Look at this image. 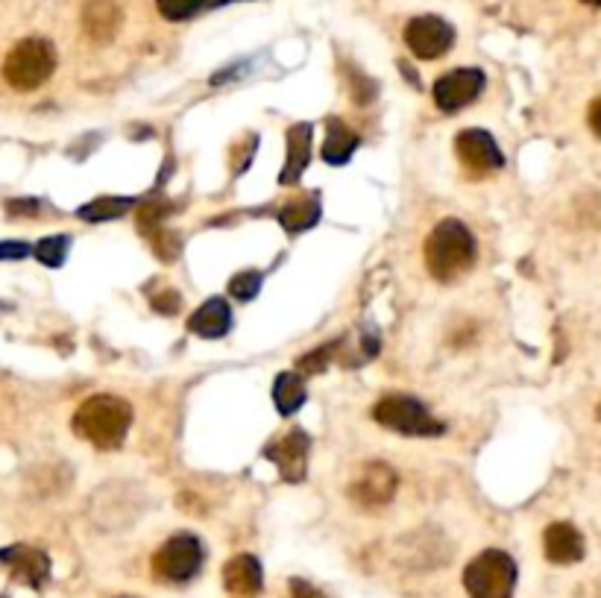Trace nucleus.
Returning <instances> with one entry per match:
<instances>
[{
	"label": "nucleus",
	"instance_id": "27",
	"mask_svg": "<svg viewBox=\"0 0 601 598\" xmlns=\"http://www.w3.org/2000/svg\"><path fill=\"white\" fill-rule=\"evenodd\" d=\"M258 291H261V273L258 270H244L229 282V297L241 299V302L256 299Z\"/></svg>",
	"mask_w": 601,
	"mask_h": 598
},
{
	"label": "nucleus",
	"instance_id": "10",
	"mask_svg": "<svg viewBox=\"0 0 601 598\" xmlns=\"http://www.w3.org/2000/svg\"><path fill=\"white\" fill-rule=\"evenodd\" d=\"M455 147H458V156H461L464 168L475 173V176L499 171L505 165V156H502L496 138L490 132H484V129H464V132H458Z\"/></svg>",
	"mask_w": 601,
	"mask_h": 598
},
{
	"label": "nucleus",
	"instance_id": "24",
	"mask_svg": "<svg viewBox=\"0 0 601 598\" xmlns=\"http://www.w3.org/2000/svg\"><path fill=\"white\" fill-rule=\"evenodd\" d=\"M215 0H156L159 12L168 18V21H188L194 18L197 12H203L206 6H212Z\"/></svg>",
	"mask_w": 601,
	"mask_h": 598
},
{
	"label": "nucleus",
	"instance_id": "3",
	"mask_svg": "<svg viewBox=\"0 0 601 598\" xmlns=\"http://www.w3.org/2000/svg\"><path fill=\"white\" fill-rule=\"evenodd\" d=\"M56 71V47L47 39H24L3 59V80L15 91H36Z\"/></svg>",
	"mask_w": 601,
	"mask_h": 598
},
{
	"label": "nucleus",
	"instance_id": "16",
	"mask_svg": "<svg viewBox=\"0 0 601 598\" xmlns=\"http://www.w3.org/2000/svg\"><path fill=\"white\" fill-rule=\"evenodd\" d=\"M188 329L200 338H223L232 329V311L229 302L220 297L206 299L191 317H188Z\"/></svg>",
	"mask_w": 601,
	"mask_h": 598
},
{
	"label": "nucleus",
	"instance_id": "29",
	"mask_svg": "<svg viewBox=\"0 0 601 598\" xmlns=\"http://www.w3.org/2000/svg\"><path fill=\"white\" fill-rule=\"evenodd\" d=\"M179 305H182V294L173 291V288H168V291H162V294L153 297V308H156L159 314H168V317H173V314L179 311Z\"/></svg>",
	"mask_w": 601,
	"mask_h": 598
},
{
	"label": "nucleus",
	"instance_id": "31",
	"mask_svg": "<svg viewBox=\"0 0 601 598\" xmlns=\"http://www.w3.org/2000/svg\"><path fill=\"white\" fill-rule=\"evenodd\" d=\"M30 256V244L24 241H0V261H21Z\"/></svg>",
	"mask_w": 601,
	"mask_h": 598
},
{
	"label": "nucleus",
	"instance_id": "4",
	"mask_svg": "<svg viewBox=\"0 0 601 598\" xmlns=\"http://www.w3.org/2000/svg\"><path fill=\"white\" fill-rule=\"evenodd\" d=\"M464 587L470 598H511L516 590L514 557L502 549H487L464 569Z\"/></svg>",
	"mask_w": 601,
	"mask_h": 598
},
{
	"label": "nucleus",
	"instance_id": "2",
	"mask_svg": "<svg viewBox=\"0 0 601 598\" xmlns=\"http://www.w3.org/2000/svg\"><path fill=\"white\" fill-rule=\"evenodd\" d=\"M129 426H132V408L121 396L112 393H100L91 396L80 405V411L74 414V431L77 437H83L86 443L109 452L118 449L127 440Z\"/></svg>",
	"mask_w": 601,
	"mask_h": 598
},
{
	"label": "nucleus",
	"instance_id": "23",
	"mask_svg": "<svg viewBox=\"0 0 601 598\" xmlns=\"http://www.w3.org/2000/svg\"><path fill=\"white\" fill-rule=\"evenodd\" d=\"M68 247H71V238L65 235H50L36 244V258L47 264V267H62L65 258H68Z\"/></svg>",
	"mask_w": 601,
	"mask_h": 598
},
{
	"label": "nucleus",
	"instance_id": "7",
	"mask_svg": "<svg viewBox=\"0 0 601 598\" xmlns=\"http://www.w3.org/2000/svg\"><path fill=\"white\" fill-rule=\"evenodd\" d=\"M405 44L417 59H440L452 50L455 44V30L449 21L437 15H420L411 18L405 27Z\"/></svg>",
	"mask_w": 601,
	"mask_h": 598
},
{
	"label": "nucleus",
	"instance_id": "33",
	"mask_svg": "<svg viewBox=\"0 0 601 598\" xmlns=\"http://www.w3.org/2000/svg\"><path fill=\"white\" fill-rule=\"evenodd\" d=\"M587 124H590V129L596 132L601 138V97L599 100H593L590 103V112H587Z\"/></svg>",
	"mask_w": 601,
	"mask_h": 598
},
{
	"label": "nucleus",
	"instance_id": "20",
	"mask_svg": "<svg viewBox=\"0 0 601 598\" xmlns=\"http://www.w3.org/2000/svg\"><path fill=\"white\" fill-rule=\"evenodd\" d=\"M273 402L279 408L282 417H291L294 411H300L305 402V382L300 373H282L273 385Z\"/></svg>",
	"mask_w": 601,
	"mask_h": 598
},
{
	"label": "nucleus",
	"instance_id": "6",
	"mask_svg": "<svg viewBox=\"0 0 601 598\" xmlns=\"http://www.w3.org/2000/svg\"><path fill=\"white\" fill-rule=\"evenodd\" d=\"M373 417L379 426L408 434V437H437L443 434V423H437L429 414V408L411 396H385L376 408Z\"/></svg>",
	"mask_w": 601,
	"mask_h": 598
},
{
	"label": "nucleus",
	"instance_id": "9",
	"mask_svg": "<svg viewBox=\"0 0 601 598\" xmlns=\"http://www.w3.org/2000/svg\"><path fill=\"white\" fill-rule=\"evenodd\" d=\"M308 434L302 428H291L285 437L273 440L270 446H264V458L279 470V475L291 484H300L308 470Z\"/></svg>",
	"mask_w": 601,
	"mask_h": 598
},
{
	"label": "nucleus",
	"instance_id": "19",
	"mask_svg": "<svg viewBox=\"0 0 601 598\" xmlns=\"http://www.w3.org/2000/svg\"><path fill=\"white\" fill-rule=\"evenodd\" d=\"M358 135L352 129L341 124L338 118L329 121V135H326V144H323V159L329 165H346L352 159V153L358 150Z\"/></svg>",
	"mask_w": 601,
	"mask_h": 598
},
{
	"label": "nucleus",
	"instance_id": "28",
	"mask_svg": "<svg viewBox=\"0 0 601 598\" xmlns=\"http://www.w3.org/2000/svg\"><path fill=\"white\" fill-rule=\"evenodd\" d=\"M256 144V135H247L244 141H238V144L232 147V171L244 173V168L250 165V159H253V153H256Z\"/></svg>",
	"mask_w": 601,
	"mask_h": 598
},
{
	"label": "nucleus",
	"instance_id": "18",
	"mask_svg": "<svg viewBox=\"0 0 601 598\" xmlns=\"http://www.w3.org/2000/svg\"><path fill=\"white\" fill-rule=\"evenodd\" d=\"M323 214V206H320V194H302V197H294L288 200L282 209H279V223L288 229V232H308L311 226H317Z\"/></svg>",
	"mask_w": 601,
	"mask_h": 598
},
{
	"label": "nucleus",
	"instance_id": "5",
	"mask_svg": "<svg viewBox=\"0 0 601 598\" xmlns=\"http://www.w3.org/2000/svg\"><path fill=\"white\" fill-rule=\"evenodd\" d=\"M206 549L194 534H173L153 555V575L165 584H188L200 575Z\"/></svg>",
	"mask_w": 601,
	"mask_h": 598
},
{
	"label": "nucleus",
	"instance_id": "35",
	"mask_svg": "<svg viewBox=\"0 0 601 598\" xmlns=\"http://www.w3.org/2000/svg\"><path fill=\"white\" fill-rule=\"evenodd\" d=\"M584 3H590V6H601V0H584Z\"/></svg>",
	"mask_w": 601,
	"mask_h": 598
},
{
	"label": "nucleus",
	"instance_id": "32",
	"mask_svg": "<svg viewBox=\"0 0 601 598\" xmlns=\"http://www.w3.org/2000/svg\"><path fill=\"white\" fill-rule=\"evenodd\" d=\"M291 598H326V593L308 584L305 578H291Z\"/></svg>",
	"mask_w": 601,
	"mask_h": 598
},
{
	"label": "nucleus",
	"instance_id": "26",
	"mask_svg": "<svg viewBox=\"0 0 601 598\" xmlns=\"http://www.w3.org/2000/svg\"><path fill=\"white\" fill-rule=\"evenodd\" d=\"M144 235L150 238L156 256L162 258V261H173L176 253H179V247H182L179 235H176L173 229H168V226H156V229H150V232H144Z\"/></svg>",
	"mask_w": 601,
	"mask_h": 598
},
{
	"label": "nucleus",
	"instance_id": "17",
	"mask_svg": "<svg viewBox=\"0 0 601 598\" xmlns=\"http://www.w3.org/2000/svg\"><path fill=\"white\" fill-rule=\"evenodd\" d=\"M311 159V124H294L288 129V162L279 173L282 185H297Z\"/></svg>",
	"mask_w": 601,
	"mask_h": 598
},
{
	"label": "nucleus",
	"instance_id": "36",
	"mask_svg": "<svg viewBox=\"0 0 601 598\" xmlns=\"http://www.w3.org/2000/svg\"><path fill=\"white\" fill-rule=\"evenodd\" d=\"M599 420H601V405H599Z\"/></svg>",
	"mask_w": 601,
	"mask_h": 598
},
{
	"label": "nucleus",
	"instance_id": "11",
	"mask_svg": "<svg viewBox=\"0 0 601 598\" xmlns=\"http://www.w3.org/2000/svg\"><path fill=\"white\" fill-rule=\"evenodd\" d=\"M396 484H399L396 472L390 470L387 464H382V461H373L352 481L349 496L361 508H385L387 502L396 496Z\"/></svg>",
	"mask_w": 601,
	"mask_h": 598
},
{
	"label": "nucleus",
	"instance_id": "8",
	"mask_svg": "<svg viewBox=\"0 0 601 598\" xmlns=\"http://www.w3.org/2000/svg\"><path fill=\"white\" fill-rule=\"evenodd\" d=\"M487 86V77L484 71L478 68H458V71H449L443 74L437 83H434V103L440 112L446 115H455L458 109L470 106L475 97L484 91Z\"/></svg>",
	"mask_w": 601,
	"mask_h": 598
},
{
	"label": "nucleus",
	"instance_id": "15",
	"mask_svg": "<svg viewBox=\"0 0 601 598\" xmlns=\"http://www.w3.org/2000/svg\"><path fill=\"white\" fill-rule=\"evenodd\" d=\"M121 6L115 0H88L83 9V27H86L88 39L97 44L112 42L121 30Z\"/></svg>",
	"mask_w": 601,
	"mask_h": 598
},
{
	"label": "nucleus",
	"instance_id": "12",
	"mask_svg": "<svg viewBox=\"0 0 601 598\" xmlns=\"http://www.w3.org/2000/svg\"><path fill=\"white\" fill-rule=\"evenodd\" d=\"M0 566L24 587L42 590L50 581V557L33 546H6L0 549Z\"/></svg>",
	"mask_w": 601,
	"mask_h": 598
},
{
	"label": "nucleus",
	"instance_id": "14",
	"mask_svg": "<svg viewBox=\"0 0 601 598\" xmlns=\"http://www.w3.org/2000/svg\"><path fill=\"white\" fill-rule=\"evenodd\" d=\"M223 587L232 596H258L264 587V572L261 563L253 555H235L232 560H226L223 566Z\"/></svg>",
	"mask_w": 601,
	"mask_h": 598
},
{
	"label": "nucleus",
	"instance_id": "25",
	"mask_svg": "<svg viewBox=\"0 0 601 598\" xmlns=\"http://www.w3.org/2000/svg\"><path fill=\"white\" fill-rule=\"evenodd\" d=\"M338 346H341V343H326V346H317L314 352L302 355L300 361H297V370H300L302 376L323 373V370H326V367L335 361V355H338Z\"/></svg>",
	"mask_w": 601,
	"mask_h": 598
},
{
	"label": "nucleus",
	"instance_id": "21",
	"mask_svg": "<svg viewBox=\"0 0 601 598\" xmlns=\"http://www.w3.org/2000/svg\"><path fill=\"white\" fill-rule=\"evenodd\" d=\"M135 206V200L129 197H97L94 203H88L80 209V217L88 223H106V220H118Z\"/></svg>",
	"mask_w": 601,
	"mask_h": 598
},
{
	"label": "nucleus",
	"instance_id": "22",
	"mask_svg": "<svg viewBox=\"0 0 601 598\" xmlns=\"http://www.w3.org/2000/svg\"><path fill=\"white\" fill-rule=\"evenodd\" d=\"M176 212V206L168 203V200H147L138 206V226L141 232H150L156 226H165V220Z\"/></svg>",
	"mask_w": 601,
	"mask_h": 598
},
{
	"label": "nucleus",
	"instance_id": "1",
	"mask_svg": "<svg viewBox=\"0 0 601 598\" xmlns=\"http://www.w3.org/2000/svg\"><path fill=\"white\" fill-rule=\"evenodd\" d=\"M475 256H478V244L470 226L455 217L440 220L426 241V267L440 282H455L464 273H470Z\"/></svg>",
	"mask_w": 601,
	"mask_h": 598
},
{
	"label": "nucleus",
	"instance_id": "13",
	"mask_svg": "<svg viewBox=\"0 0 601 598\" xmlns=\"http://www.w3.org/2000/svg\"><path fill=\"white\" fill-rule=\"evenodd\" d=\"M543 552L558 566L578 563L584 557V534L572 522H555L543 534Z\"/></svg>",
	"mask_w": 601,
	"mask_h": 598
},
{
	"label": "nucleus",
	"instance_id": "30",
	"mask_svg": "<svg viewBox=\"0 0 601 598\" xmlns=\"http://www.w3.org/2000/svg\"><path fill=\"white\" fill-rule=\"evenodd\" d=\"M39 212H42L39 200H9L6 203V214L9 217H36Z\"/></svg>",
	"mask_w": 601,
	"mask_h": 598
},
{
	"label": "nucleus",
	"instance_id": "34",
	"mask_svg": "<svg viewBox=\"0 0 601 598\" xmlns=\"http://www.w3.org/2000/svg\"><path fill=\"white\" fill-rule=\"evenodd\" d=\"M226 3H235V0H215V6H226Z\"/></svg>",
	"mask_w": 601,
	"mask_h": 598
}]
</instances>
